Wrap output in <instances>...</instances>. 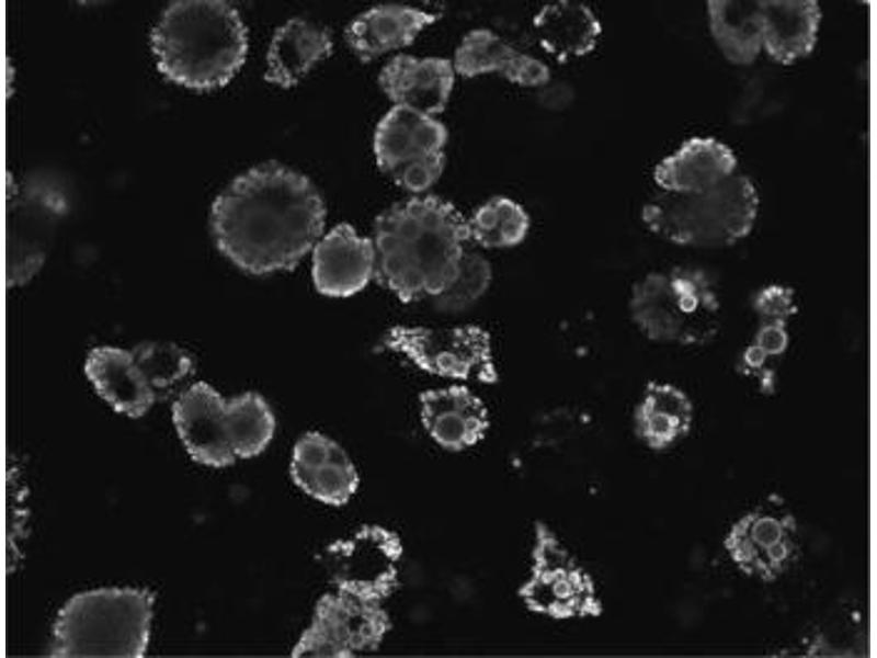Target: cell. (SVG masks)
<instances>
[{"label": "cell", "mask_w": 877, "mask_h": 658, "mask_svg": "<svg viewBox=\"0 0 877 658\" xmlns=\"http://www.w3.org/2000/svg\"><path fill=\"white\" fill-rule=\"evenodd\" d=\"M455 80L453 63L440 57L400 54L378 76L384 93L396 105L432 116L444 111Z\"/></svg>", "instance_id": "cell-19"}, {"label": "cell", "mask_w": 877, "mask_h": 658, "mask_svg": "<svg viewBox=\"0 0 877 658\" xmlns=\"http://www.w3.org/2000/svg\"><path fill=\"white\" fill-rule=\"evenodd\" d=\"M230 444L237 458L261 454L275 432V418L265 399L247 392L227 401Z\"/></svg>", "instance_id": "cell-30"}, {"label": "cell", "mask_w": 877, "mask_h": 658, "mask_svg": "<svg viewBox=\"0 0 877 658\" xmlns=\"http://www.w3.org/2000/svg\"><path fill=\"white\" fill-rule=\"evenodd\" d=\"M693 418V404L681 388L650 382L635 409V432L649 449L661 451L690 432Z\"/></svg>", "instance_id": "cell-27"}, {"label": "cell", "mask_w": 877, "mask_h": 658, "mask_svg": "<svg viewBox=\"0 0 877 658\" xmlns=\"http://www.w3.org/2000/svg\"><path fill=\"white\" fill-rule=\"evenodd\" d=\"M630 317L649 340L676 345H702L719 329L720 302L701 270L673 268L647 274L629 297Z\"/></svg>", "instance_id": "cell-6"}, {"label": "cell", "mask_w": 877, "mask_h": 658, "mask_svg": "<svg viewBox=\"0 0 877 658\" xmlns=\"http://www.w3.org/2000/svg\"><path fill=\"white\" fill-rule=\"evenodd\" d=\"M323 201L303 173L270 161L235 178L215 198L218 250L253 275L293 270L322 236Z\"/></svg>", "instance_id": "cell-1"}, {"label": "cell", "mask_w": 877, "mask_h": 658, "mask_svg": "<svg viewBox=\"0 0 877 658\" xmlns=\"http://www.w3.org/2000/svg\"><path fill=\"white\" fill-rule=\"evenodd\" d=\"M437 15L400 4H381L355 16L346 26L348 45L361 61L412 44Z\"/></svg>", "instance_id": "cell-22"}, {"label": "cell", "mask_w": 877, "mask_h": 658, "mask_svg": "<svg viewBox=\"0 0 877 658\" xmlns=\"http://www.w3.org/2000/svg\"><path fill=\"white\" fill-rule=\"evenodd\" d=\"M156 594L147 588H100L71 597L53 624L49 656L141 658Z\"/></svg>", "instance_id": "cell-4"}, {"label": "cell", "mask_w": 877, "mask_h": 658, "mask_svg": "<svg viewBox=\"0 0 877 658\" xmlns=\"http://www.w3.org/2000/svg\"><path fill=\"white\" fill-rule=\"evenodd\" d=\"M421 421L443 449L464 451L478 444L490 427L489 411L469 388L453 385L420 395Z\"/></svg>", "instance_id": "cell-18"}, {"label": "cell", "mask_w": 877, "mask_h": 658, "mask_svg": "<svg viewBox=\"0 0 877 658\" xmlns=\"http://www.w3.org/2000/svg\"><path fill=\"white\" fill-rule=\"evenodd\" d=\"M172 419L193 461L215 468L236 462L227 401L210 385L197 382L182 392L172 405Z\"/></svg>", "instance_id": "cell-15"}, {"label": "cell", "mask_w": 877, "mask_h": 658, "mask_svg": "<svg viewBox=\"0 0 877 658\" xmlns=\"http://www.w3.org/2000/svg\"><path fill=\"white\" fill-rule=\"evenodd\" d=\"M84 372L98 394L129 418L143 417L157 400L130 351L94 348L87 356Z\"/></svg>", "instance_id": "cell-23"}, {"label": "cell", "mask_w": 877, "mask_h": 658, "mask_svg": "<svg viewBox=\"0 0 877 658\" xmlns=\"http://www.w3.org/2000/svg\"><path fill=\"white\" fill-rule=\"evenodd\" d=\"M468 228L470 240L483 248H510L527 236L529 217L517 202L506 196H493L474 212Z\"/></svg>", "instance_id": "cell-31"}, {"label": "cell", "mask_w": 877, "mask_h": 658, "mask_svg": "<svg viewBox=\"0 0 877 658\" xmlns=\"http://www.w3.org/2000/svg\"><path fill=\"white\" fill-rule=\"evenodd\" d=\"M531 558L529 575L519 590L529 611L555 620L601 613L602 603L592 577L545 523L535 525Z\"/></svg>", "instance_id": "cell-7"}, {"label": "cell", "mask_w": 877, "mask_h": 658, "mask_svg": "<svg viewBox=\"0 0 877 658\" xmlns=\"http://www.w3.org/2000/svg\"><path fill=\"white\" fill-rule=\"evenodd\" d=\"M332 46L327 27L300 18L291 19L275 31L271 39L264 79L288 89L327 58Z\"/></svg>", "instance_id": "cell-24"}, {"label": "cell", "mask_w": 877, "mask_h": 658, "mask_svg": "<svg viewBox=\"0 0 877 658\" xmlns=\"http://www.w3.org/2000/svg\"><path fill=\"white\" fill-rule=\"evenodd\" d=\"M66 200L58 188L42 180L22 181L7 197V286L29 282L43 265Z\"/></svg>", "instance_id": "cell-11"}, {"label": "cell", "mask_w": 877, "mask_h": 658, "mask_svg": "<svg viewBox=\"0 0 877 658\" xmlns=\"http://www.w3.org/2000/svg\"><path fill=\"white\" fill-rule=\"evenodd\" d=\"M737 166L728 145L713 137H692L656 166L653 180L664 192L701 193L733 174Z\"/></svg>", "instance_id": "cell-21"}, {"label": "cell", "mask_w": 877, "mask_h": 658, "mask_svg": "<svg viewBox=\"0 0 877 658\" xmlns=\"http://www.w3.org/2000/svg\"><path fill=\"white\" fill-rule=\"evenodd\" d=\"M453 67L465 78L498 72L511 83L527 88L543 86L550 78L542 60L515 49L488 29H474L464 35Z\"/></svg>", "instance_id": "cell-20"}, {"label": "cell", "mask_w": 877, "mask_h": 658, "mask_svg": "<svg viewBox=\"0 0 877 658\" xmlns=\"http://www.w3.org/2000/svg\"><path fill=\"white\" fill-rule=\"evenodd\" d=\"M375 264L374 241L358 236L348 223L339 224L314 247L315 287L330 297L354 295L374 276Z\"/></svg>", "instance_id": "cell-17"}, {"label": "cell", "mask_w": 877, "mask_h": 658, "mask_svg": "<svg viewBox=\"0 0 877 658\" xmlns=\"http://www.w3.org/2000/svg\"><path fill=\"white\" fill-rule=\"evenodd\" d=\"M159 71L198 91L226 86L248 52V33L238 11L225 1L171 3L150 34Z\"/></svg>", "instance_id": "cell-3"}, {"label": "cell", "mask_w": 877, "mask_h": 658, "mask_svg": "<svg viewBox=\"0 0 877 658\" xmlns=\"http://www.w3.org/2000/svg\"><path fill=\"white\" fill-rule=\"evenodd\" d=\"M491 281L490 262L479 253L466 251L455 281L435 303L443 310H463L483 296Z\"/></svg>", "instance_id": "cell-32"}, {"label": "cell", "mask_w": 877, "mask_h": 658, "mask_svg": "<svg viewBox=\"0 0 877 658\" xmlns=\"http://www.w3.org/2000/svg\"><path fill=\"white\" fill-rule=\"evenodd\" d=\"M756 329L739 360V371L765 395L774 393L777 372L789 343V324L797 314L796 295L783 284L760 288L753 298Z\"/></svg>", "instance_id": "cell-14"}, {"label": "cell", "mask_w": 877, "mask_h": 658, "mask_svg": "<svg viewBox=\"0 0 877 658\" xmlns=\"http://www.w3.org/2000/svg\"><path fill=\"white\" fill-rule=\"evenodd\" d=\"M402 554L396 532L365 524L330 544L324 565L338 591L381 603L397 588Z\"/></svg>", "instance_id": "cell-12"}, {"label": "cell", "mask_w": 877, "mask_h": 658, "mask_svg": "<svg viewBox=\"0 0 877 658\" xmlns=\"http://www.w3.org/2000/svg\"><path fill=\"white\" fill-rule=\"evenodd\" d=\"M710 34L727 60L750 65L763 48L760 1H707Z\"/></svg>", "instance_id": "cell-28"}, {"label": "cell", "mask_w": 877, "mask_h": 658, "mask_svg": "<svg viewBox=\"0 0 877 658\" xmlns=\"http://www.w3.org/2000/svg\"><path fill=\"white\" fill-rule=\"evenodd\" d=\"M391 629L380 602L338 591L321 595L291 656L351 658L376 650Z\"/></svg>", "instance_id": "cell-10"}, {"label": "cell", "mask_w": 877, "mask_h": 658, "mask_svg": "<svg viewBox=\"0 0 877 658\" xmlns=\"http://www.w3.org/2000/svg\"><path fill=\"white\" fill-rule=\"evenodd\" d=\"M291 477L309 497L329 506H343L355 495L358 473L344 449L331 438L310 431L293 447Z\"/></svg>", "instance_id": "cell-16"}, {"label": "cell", "mask_w": 877, "mask_h": 658, "mask_svg": "<svg viewBox=\"0 0 877 658\" xmlns=\"http://www.w3.org/2000/svg\"><path fill=\"white\" fill-rule=\"evenodd\" d=\"M759 209L752 181L737 171L701 193L663 192L641 211L645 225L680 246L720 248L750 234Z\"/></svg>", "instance_id": "cell-5"}, {"label": "cell", "mask_w": 877, "mask_h": 658, "mask_svg": "<svg viewBox=\"0 0 877 658\" xmlns=\"http://www.w3.org/2000/svg\"><path fill=\"white\" fill-rule=\"evenodd\" d=\"M446 141L447 131L441 122L407 106L395 105L375 129L376 162L396 184L420 193L442 175Z\"/></svg>", "instance_id": "cell-8"}, {"label": "cell", "mask_w": 877, "mask_h": 658, "mask_svg": "<svg viewBox=\"0 0 877 658\" xmlns=\"http://www.w3.org/2000/svg\"><path fill=\"white\" fill-rule=\"evenodd\" d=\"M763 48L777 63L790 65L815 48L822 18L815 0H763Z\"/></svg>", "instance_id": "cell-25"}, {"label": "cell", "mask_w": 877, "mask_h": 658, "mask_svg": "<svg viewBox=\"0 0 877 658\" xmlns=\"http://www.w3.org/2000/svg\"><path fill=\"white\" fill-rule=\"evenodd\" d=\"M470 240L468 219L435 195L394 204L374 223V277L403 303L438 297L455 281Z\"/></svg>", "instance_id": "cell-2"}, {"label": "cell", "mask_w": 877, "mask_h": 658, "mask_svg": "<svg viewBox=\"0 0 877 658\" xmlns=\"http://www.w3.org/2000/svg\"><path fill=\"white\" fill-rule=\"evenodd\" d=\"M731 561L747 576L773 582L794 565L800 548L797 519L785 507L765 503L740 517L724 538Z\"/></svg>", "instance_id": "cell-13"}, {"label": "cell", "mask_w": 877, "mask_h": 658, "mask_svg": "<svg viewBox=\"0 0 877 658\" xmlns=\"http://www.w3.org/2000/svg\"><path fill=\"white\" fill-rule=\"evenodd\" d=\"M384 344L433 375L485 384L498 381L491 337L479 326H396L387 332Z\"/></svg>", "instance_id": "cell-9"}, {"label": "cell", "mask_w": 877, "mask_h": 658, "mask_svg": "<svg viewBox=\"0 0 877 658\" xmlns=\"http://www.w3.org/2000/svg\"><path fill=\"white\" fill-rule=\"evenodd\" d=\"M532 25L542 48L560 61L590 54L602 34L594 12L583 3L569 0L543 5Z\"/></svg>", "instance_id": "cell-26"}, {"label": "cell", "mask_w": 877, "mask_h": 658, "mask_svg": "<svg viewBox=\"0 0 877 658\" xmlns=\"http://www.w3.org/2000/svg\"><path fill=\"white\" fill-rule=\"evenodd\" d=\"M156 399L178 396L194 374L192 356L179 345L166 341H144L130 351Z\"/></svg>", "instance_id": "cell-29"}]
</instances>
